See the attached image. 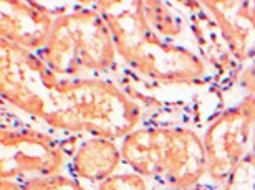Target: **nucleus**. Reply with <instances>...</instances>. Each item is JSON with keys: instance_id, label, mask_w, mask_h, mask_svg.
Masks as SVG:
<instances>
[{"instance_id": "obj_1", "label": "nucleus", "mask_w": 255, "mask_h": 190, "mask_svg": "<svg viewBox=\"0 0 255 190\" xmlns=\"http://www.w3.org/2000/svg\"><path fill=\"white\" fill-rule=\"evenodd\" d=\"M38 121L55 131L123 141L142 121L139 104L101 76L57 78L45 95Z\"/></svg>"}, {"instance_id": "obj_2", "label": "nucleus", "mask_w": 255, "mask_h": 190, "mask_svg": "<svg viewBox=\"0 0 255 190\" xmlns=\"http://www.w3.org/2000/svg\"><path fill=\"white\" fill-rule=\"evenodd\" d=\"M118 58L146 80L162 85H197L206 80L207 65L192 50L164 40L149 27L141 2H96Z\"/></svg>"}, {"instance_id": "obj_3", "label": "nucleus", "mask_w": 255, "mask_h": 190, "mask_svg": "<svg viewBox=\"0 0 255 190\" xmlns=\"http://www.w3.org/2000/svg\"><path fill=\"white\" fill-rule=\"evenodd\" d=\"M123 164L172 190L196 187L207 174L202 137L184 126H141L120 144Z\"/></svg>"}, {"instance_id": "obj_4", "label": "nucleus", "mask_w": 255, "mask_h": 190, "mask_svg": "<svg viewBox=\"0 0 255 190\" xmlns=\"http://www.w3.org/2000/svg\"><path fill=\"white\" fill-rule=\"evenodd\" d=\"M42 58L60 78H88L116 66L118 51L103 15L95 7L60 12Z\"/></svg>"}, {"instance_id": "obj_5", "label": "nucleus", "mask_w": 255, "mask_h": 190, "mask_svg": "<svg viewBox=\"0 0 255 190\" xmlns=\"http://www.w3.org/2000/svg\"><path fill=\"white\" fill-rule=\"evenodd\" d=\"M71 152L62 141L33 127H0V179H32L62 174Z\"/></svg>"}, {"instance_id": "obj_6", "label": "nucleus", "mask_w": 255, "mask_h": 190, "mask_svg": "<svg viewBox=\"0 0 255 190\" xmlns=\"http://www.w3.org/2000/svg\"><path fill=\"white\" fill-rule=\"evenodd\" d=\"M255 129V96L216 114L202 136L207 154V174L224 184L234 167L251 152Z\"/></svg>"}, {"instance_id": "obj_7", "label": "nucleus", "mask_w": 255, "mask_h": 190, "mask_svg": "<svg viewBox=\"0 0 255 190\" xmlns=\"http://www.w3.org/2000/svg\"><path fill=\"white\" fill-rule=\"evenodd\" d=\"M57 76L38 53L0 38V93L10 106L38 119L48 86Z\"/></svg>"}, {"instance_id": "obj_8", "label": "nucleus", "mask_w": 255, "mask_h": 190, "mask_svg": "<svg viewBox=\"0 0 255 190\" xmlns=\"http://www.w3.org/2000/svg\"><path fill=\"white\" fill-rule=\"evenodd\" d=\"M52 10L45 8L37 2L22 0H2L0 2V38L40 53L47 47L55 25Z\"/></svg>"}, {"instance_id": "obj_9", "label": "nucleus", "mask_w": 255, "mask_h": 190, "mask_svg": "<svg viewBox=\"0 0 255 190\" xmlns=\"http://www.w3.org/2000/svg\"><path fill=\"white\" fill-rule=\"evenodd\" d=\"M201 3L217 22L234 58L241 65L255 60V0Z\"/></svg>"}, {"instance_id": "obj_10", "label": "nucleus", "mask_w": 255, "mask_h": 190, "mask_svg": "<svg viewBox=\"0 0 255 190\" xmlns=\"http://www.w3.org/2000/svg\"><path fill=\"white\" fill-rule=\"evenodd\" d=\"M189 25L202 61L212 66L221 85H231L241 78V63L234 58L217 22L206 8H202L201 2H196V7L192 8Z\"/></svg>"}, {"instance_id": "obj_11", "label": "nucleus", "mask_w": 255, "mask_h": 190, "mask_svg": "<svg viewBox=\"0 0 255 190\" xmlns=\"http://www.w3.org/2000/svg\"><path fill=\"white\" fill-rule=\"evenodd\" d=\"M123 154L116 141L105 137H88L75 149L70 157V172L75 179L101 184L118 174Z\"/></svg>"}, {"instance_id": "obj_12", "label": "nucleus", "mask_w": 255, "mask_h": 190, "mask_svg": "<svg viewBox=\"0 0 255 190\" xmlns=\"http://www.w3.org/2000/svg\"><path fill=\"white\" fill-rule=\"evenodd\" d=\"M142 12L149 27L164 40L181 37L184 32V18L166 2H141Z\"/></svg>"}, {"instance_id": "obj_13", "label": "nucleus", "mask_w": 255, "mask_h": 190, "mask_svg": "<svg viewBox=\"0 0 255 190\" xmlns=\"http://www.w3.org/2000/svg\"><path fill=\"white\" fill-rule=\"evenodd\" d=\"M222 190H255V159L252 152H249L234 167L224 182Z\"/></svg>"}, {"instance_id": "obj_14", "label": "nucleus", "mask_w": 255, "mask_h": 190, "mask_svg": "<svg viewBox=\"0 0 255 190\" xmlns=\"http://www.w3.org/2000/svg\"><path fill=\"white\" fill-rule=\"evenodd\" d=\"M25 190H88L81 186L78 179L68 177L65 174H57L50 177H32L22 181Z\"/></svg>"}, {"instance_id": "obj_15", "label": "nucleus", "mask_w": 255, "mask_h": 190, "mask_svg": "<svg viewBox=\"0 0 255 190\" xmlns=\"http://www.w3.org/2000/svg\"><path fill=\"white\" fill-rule=\"evenodd\" d=\"M96 190H147L146 179L136 172H118L98 184Z\"/></svg>"}, {"instance_id": "obj_16", "label": "nucleus", "mask_w": 255, "mask_h": 190, "mask_svg": "<svg viewBox=\"0 0 255 190\" xmlns=\"http://www.w3.org/2000/svg\"><path fill=\"white\" fill-rule=\"evenodd\" d=\"M239 83L247 91L249 96H255V60H252V63L246 70H242Z\"/></svg>"}, {"instance_id": "obj_17", "label": "nucleus", "mask_w": 255, "mask_h": 190, "mask_svg": "<svg viewBox=\"0 0 255 190\" xmlns=\"http://www.w3.org/2000/svg\"><path fill=\"white\" fill-rule=\"evenodd\" d=\"M0 190H25L22 182L10 181V179H0Z\"/></svg>"}, {"instance_id": "obj_18", "label": "nucleus", "mask_w": 255, "mask_h": 190, "mask_svg": "<svg viewBox=\"0 0 255 190\" xmlns=\"http://www.w3.org/2000/svg\"><path fill=\"white\" fill-rule=\"evenodd\" d=\"M251 152H252V156L255 159V129H254V136H252V147H251Z\"/></svg>"}]
</instances>
